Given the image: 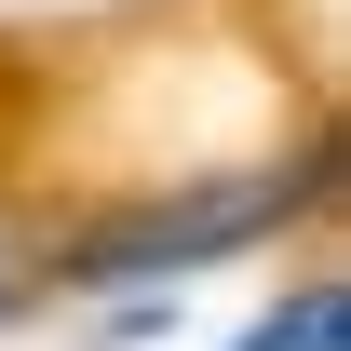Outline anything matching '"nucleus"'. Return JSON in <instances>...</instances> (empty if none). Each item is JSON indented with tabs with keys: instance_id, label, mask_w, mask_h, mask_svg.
<instances>
[{
	"instance_id": "nucleus-1",
	"label": "nucleus",
	"mask_w": 351,
	"mask_h": 351,
	"mask_svg": "<svg viewBox=\"0 0 351 351\" xmlns=\"http://www.w3.org/2000/svg\"><path fill=\"white\" fill-rule=\"evenodd\" d=\"M311 189H324V162H270V176L162 189V203H135V217L54 243V284H176V270H217V257H243V243H270Z\"/></svg>"
},
{
	"instance_id": "nucleus-2",
	"label": "nucleus",
	"mask_w": 351,
	"mask_h": 351,
	"mask_svg": "<svg viewBox=\"0 0 351 351\" xmlns=\"http://www.w3.org/2000/svg\"><path fill=\"white\" fill-rule=\"evenodd\" d=\"M338 338H351V298H338V270H311L298 298H284V311H257L230 351H338Z\"/></svg>"
},
{
	"instance_id": "nucleus-3",
	"label": "nucleus",
	"mask_w": 351,
	"mask_h": 351,
	"mask_svg": "<svg viewBox=\"0 0 351 351\" xmlns=\"http://www.w3.org/2000/svg\"><path fill=\"white\" fill-rule=\"evenodd\" d=\"M41 284H54V257H41V243H27L14 217H0V311H27Z\"/></svg>"
}]
</instances>
